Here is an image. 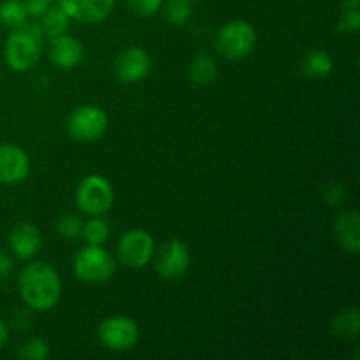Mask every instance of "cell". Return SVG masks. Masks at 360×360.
I'll return each mask as SVG.
<instances>
[{
	"instance_id": "23",
	"label": "cell",
	"mask_w": 360,
	"mask_h": 360,
	"mask_svg": "<svg viewBox=\"0 0 360 360\" xmlns=\"http://www.w3.org/2000/svg\"><path fill=\"white\" fill-rule=\"evenodd\" d=\"M192 6L188 0H167L164 6L165 18L172 27H185L192 18Z\"/></svg>"
},
{
	"instance_id": "32",
	"label": "cell",
	"mask_w": 360,
	"mask_h": 360,
	"mask_svg": "<svg viewBox=\"0 0 360 360\" xmlns=\"http://www.w3.org/2000/svg\"><path fill=\"white\" fill-rule=\"evenodd\" d=\"M190 4H195V2H199V0H188Z\"/></svg>"
},
{
	"instance_id": "28",
	"label": "cell",
	"mask_w": 360,
	"mask_h": 360,
	"mask_svg": "<svg viewBox=\"0 0 360 360\" xmlns=\"http://www.w3.org/2000/svg\"><path fill=\"white\" fill-rule=\"evenodd\" d=\"M53 0H25V6H27L28 16L32 18H41L46 11L51 7Z\"/></svg>"
},
{
	"instance_id": "25",
	"label": "cell",
	"mask_w": 360,
	"mask_h": 360,
	"mask_svg": "<svg viewBox=\"0 0 360 360\" xmlns=\"http://www.w3.org/2000/svg\"><path fill=\"white\" fill-rule=\"evenodd\" d=\"M18 355L27 360H46L49 357V345L41 338H30L23 345H20Z\"/></svg>"
},
{
	"instance_id": "19",
	"label": "cell",
	"mask_w": 360,
	"mask_h": 360,
	"mask_svg": "<svg viewBox=\"0 0 360 360\" xmlns=\"http://www.w3.org/2000/svg\"><path fill=\"white\" fill-rule=\"evenodd\" d=\"M41 27L42 34L44 37H56V35H62L69 30V25H70V18L63 13V9L60 6H51L41 18Z\"/></svg>"
},
{
	"instance_id": "30",
	"label": "cell",
	"mask_w": 360,
	"mask_h": 360,
	"mask_svg": "<svg viewBox=\"0 0 360 360\" xmlns=\"http://www.w3.org/2000/svg\"><path fill=\"white\" fill-rule=\"evenodd\" d=\"M28 322H30V315H28L27 311H18L16 315H14L13 319V323L16 329H27L28 327Z\"/></svg>"
},
{
	"instance_id": "3",
	"label": "cell",
	"mask_w": 360,
	"mask_h": 360,
	"mask_svg": "<svg viewBox=\"0 0 360 360\" xmlns=\"http://www.w3.org/2000/svg\"><path fill=\"white\" fill-rule=\"evenodd\" d=\"M72 271L83 283H108L116 273V260L104 245H86L74 257Z\"/></svg>"
},
{
	"instance_id": "17",
	"label": "cell",
	"mask_w": 360,
	"mask_h": 360,
	"mask_svg": "<svg viewBox=\"0 0 360 360\" xmlns=\"http://www.w3.org/2000/svg\"><path fill=\"white\" fill-rule=\"evenodd\" d=\"M218 63L207 53H199V55L193 56V60L190 62L188 67V77L192 83L199 84V86H206V84L214 83V79L218 77Z\"/></svg>"
},
{
	"instance_id": "27",
	"label": "cell",
	"mask_w": 360,
	"mask_h": 360,
	"mask_svg": "<svg viewBox=\"0 0 360 360\" xmlns=\"http://www.w3.org/2000/svg\"><path fill=\"white\" fill-rule=\"evenodd\" d=\"M323 199H326L327 204L330 206H340V204L345 202L347 199V193H345V188L340 185V183H327V186L323 188Z\"/></svg>"
},
{
	"instance_id": "24",
	"label": "cell",
	"mask_w": 360,
	"mask_h": 360,
	"mask_svg": "<svg viewBox=\"0 0 360 360\" xmlns=\"http://www.w3.org/2000/svg\"><path fill=\"white\" fill-rule=\"evenodd\" d=\"M56 231H58L60 238L69 239V241L79 239L81 231H83V220L74 213L62 214V217L56 220Z\"/></svg>"
},
{
	"instance_id": "7",
	"label": "cell",
	"mask_w": 360,
	"mask_h": 360,
	"mask_svg": "<svg viewBox=\"0 0 360 360\" xmlns=\"http://www.w3.org/2000/svg\"><path fill=\"white\" fill-rule=\"evenodd\" d=\"M97 336L105 350L123 354L132 350L139 341V326L125 315H112L102 320Z\"/></svg>"
},
{
	"instance_id": "31",
	"label": "cell",
	"mask_w": 360,
	"mask_h": 360,
	"mask_svg": "<svg viewBox=\"0 0 360 360\" xmlns=\"http://www.w3.org/2000/svg\"><path fill=\"white\" fill-rule=\"evenodd\" d=\"M9 343V327L4 320H0V350Z\"/></svg>"
},
{
	"instance_id": "11",
	"label": "cell",
	"mask_w": 360,
	"mask_h": 360,
	"mask_svg": "<svg viewBox=\"0 0 360 360\" xmlns=\"http://www.w3.org/2000/svg\"><path fill=\"white\" fill-rule=\"evenodd\" d=\"M30 174V158L23 148L11 143L0 144V185H20Z\"/></svg>"
},
{
	"instance_id": "26",
	"label": "cell",
	"mask_w": 360,
	"mask_h": 360,
	"mask_svg": "<svg viewBox=\"0 0 360 360\" xmlns=\"http://www.w3.org/2000/svg\"><path fill=\"white\" fill-rule=\"evenodd\" d=\"M127 7L132 14L141 18H148L157 14L164 6V0H125Z\"/></svg>"
},
{
	"instance_id": "14",
	"label": "cell",
	"mask_w": 360,
	"mask_h": 360,
	"mask_svg": "<svg viewBox=\"0 0 360 360\" xmlns=\"http://www.w3.org/2000/svg\"><path fill=\"white\" fill-rule=\"evenodd\" d=\"M83 44L76 37L65 34L51 37L48 44V58L56 69L72 70L83 62Z\"/></svg>"
},
{
	"instance_id": "5",
	"label": "cell",
	"mask_w": 360,
	"mask_h": 360,
	"mask_svg": "<svg viewBox=\"0 0 360 360\" xmlns=\"http://www.w3.org/2000/svg\"><path fill=\"white\" fill-rule=\"evenodd\" d=\"M74 199H76V206L79 207L81 213L88 214V217H102L111 210L112 200H115V190L105 176L88 174L77 183Z\"/></svg>"
},
{
	"instance_id": "22",
	"label": "cell",
	"mask_w": 360,
	"mask_h": 360,
	"mask_svg": "<svg viewBox=\"0 0 360 360\" xmlns=\"http://www.w3.org/2000/svg\"><path fill=\"white\" fill-rule=\"evenodd\" d=\"M109 225L108 221L102 220V217H91L86 224H83L81 238L86 241V245H104L109 238Z\"/></svg>"
},
{
	"instance_id": "2",
	"label": "cell",
	"mask_w": 360,
	"mask_h": 360,
	"mask_svg": "<svg viewBox=\"0 0 360 360\" xmlns=\"http://www.w3.org/2000/svg\"><path fill=\"white\" fill-rule=\"evenodd\" d=\"M44 49V34L39 25L13 28L4 46V58L14 72H28L39 63Z\"/></svg>"
},
{
	"instance_id": "9",
	"label": "cell",
	"mask_w": 360,
	"mask_h": 360,
	"mask_svg": "<svg viewBox=\"0 0 360 360\" xmlns=\"http://www.w3.org/2000/svg\"><path fill=\"white\" fill-rule=\"evenodd\" d=\"M190 264H192V253H190L188 245L181 239L165 241L155 257V271L158 276L169 281L181 280L188 273Z\"/></svg>"
},
{
	"instance_id": "15",
	"label": "cell",
	"mask_w": 360,
	"mask_h": 360,
	"mask_svg": "<svg viewBox=\"0 0 360 360\" xmlns=\"http://www.w3.org/2000/svg\"><path fill=\"white\" fill-rule=\"evenodd\" d=\"M334 234L345 252L352 255L360 253V217L359 211H343L334 221Z\"/></svg>"
},
{
	"instance_id": "8",
	"label": "cell",
	"mask_w": 360,
	"mask_h": 360,
	"mask_svg": "<svg viewBox=\"0 0 360 360\" xmlns=\"http://www.w3.org/2000/svg\"><path fill=\"white\" fill-rule=\"evenodd\" d=\"M155 239L144 229H132L120 238L116 255L122 266L129 269H143L155 255Z\"/></svg>"
},
{
	"instance_id": "29",
	"label": "cell",
	"mask_w": 360,
	"mask_h": 360,
	"mask_svg": "<svg viewBox=\"0 0 360 360\" xmlns=\"http://www.w3.org/2000/svg\"><path fill=\"white\" fill-rule=\"evenodd\" d=\"M14 269V262L9 257V253H6L4 250H0V280L9 276Z\"/></svg>"
},
{
	"instance_id": "10",
	"label": "cell",
	"mask_w": 360,
	"mask_h": 360,
	"mask_svg": "<svg viewBox=\"0 0 360 360\" xmlns=\"http://www.w3.org/2000/svg\"><path fill=\"white\" fill-rule=\"evenodd\" d=\"M116 79L125 84H136L146 79L151 70V58L146 49L139 46H129L116 56L112 63Z\"/></svg>"
},
{
	"instance_id": "12",
	"label": "cell",
	"mask_w": 360,
	"mask_h": 360,
	"mask_svg": "<svg viewBox=\"0 0 360 360\" xmlns=\"http://www.w3.org/2000/svg\"><path fill=\"white\" fill-rule=\"evenodd\" d=\"M116 0H58L63 13L74 21L84 25L102 23L115 9Z\"/></svg>"
},
{
	"instance_id": "1",
	"label": "cell",
	"mask_w": 360,
	"mask_h": 360,
	"mask_svg": "<svg viewBox=\"0 0 360 360\" xmlns=\"http://www.w3.org/2000/svg\"><path fill=\"white\" fill-rule=\"evenodd\" d=\"M18 294L34 311H49L62 299V280L46 262H28L18 274Z\"/></svg>"
},
{
	"instance_id": "4",
	"label": "cell",
	"mask_w": 360,
	"mask_h": 360,
	"mask_svg": "<svg viewBox=\"0 0 360 360\" xmlns=\"http://www.w3.org/2000/svg\"><path fill=\"white\" fill-rule=\"evenodd\" d=\"M257 46V30L246 20L225 23L214 37V49L227 60L246 58Z\"/></svg>"
},
{
	"instance_id": "6",
	"label": "cell",
	"mask_w": 360,
	"mask_h": 360,
	"mask_svg": "<svg viewBox=\"0 0 360 360\" xmlns=\"http://www.w3.org/2000/svg\"><path fill=\"white\" fill-rule=\"evenodd\" d=\"M109 118L104 109L94 104H83L70 112L67 132L77 143H94L108 132Z\"/></svg>"
},
{
	"instance_id": "21",
	"label": "cell",
	"mask_w": 360,
	"mask_h": 360,
	"mask_svg": "<svg viewBox=\"0 0 360 360\" xmlns=\"http://www.w3.org/2000/svg\"><path fill=\"white\" fill-rule=\"evenodd\" d=\"M338 30L343 34H357L360 30V0H345L341 4Z\"/></svg>"
},
{
	"instance_id": "18",
	"label": "cell",
	"mask_w": 360,
	"mask_h": 360,
	"mask_svg": "<svg viewBox=\"0 0 360 360\" xmlns=\"http://www.w3.org/2000/svg\"><path fill=\"white\" fill-rule=\"evenodd\" d=\"M330 330L343 341L357 340L360 334V313L357 308H348L338 313L330 322Z\"/></svg>"
},
{
	"instance_id": "20",
	"label": "cell",
	"mask_w": 360,
	"mask_h": 360,
	"mask_svg": "<svg viewBox=\"0 0 360 360\" xmlns=\"http://www.w3.org/2000/svg\"><path fill=\"white\" fill-rule=\"evenodd\" d=\"M28 11L25 0H4L0 4V21L9 28L21 27L28 21Z\"/></svg>"
},
{
	"instance_id": "13",
	"label": "cell",
	"mask_w": 360,
	"mask_h": 360,
	"mask_svg": "<svg viewBox=\"0 0 360 360\" xmlns=\"http://www.w3.org/2000/svg\"><path fill=\"white\" fill-rule=\"evenodd\" d=\"M11 253L20 260H32L39 255L42 248V234L37 225L30 221H21L14 225L7 238Z\"/></svg>"
},
{
	"instance_id": "16",
	"label": "cell",
	"mask_w": 360,
	"mask_h": 360,
	"mask_svg": "<svg viewBox=\"0 0 360 360\" xmlns=\"http://www.w3.org/2000/svg\"><path fill=\"white\" fill-rule=\"evenodd\" d=\"M301 70L311 79H326L333 74L334 60L323 49H309L302 58Z\"/></svg>"
}]
</instances>
